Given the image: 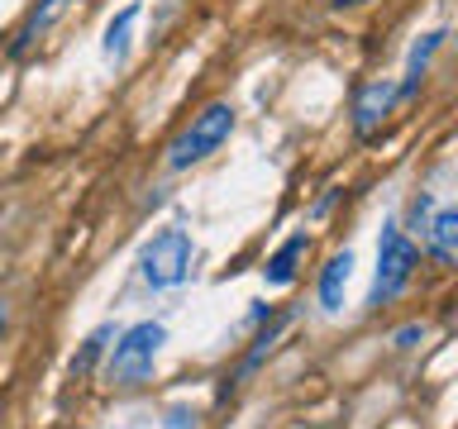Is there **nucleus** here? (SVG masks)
Returning <instances> with one entry per match:
<instances>
[{"label":"nucleus","mask_w":458,"mask_h":429,"mask_svg":"<svg viewBox=\"0 0 458 429\" xmlns=\"http://www.w3.org/2000/svg\"><path fill=\"white\" fill-rule=\"evenodd\" d=\"M429 210H435V196L429 191H420L411 200V234H420L425 239V224H429Z\"/></svg>","instance_id":"4468645a"},{"label":"nucleus","mask_w":458,"mask_h":429,"mask_svg":"<svg viewBox=\"0 0 458 429\" xmlns=\"http://www.w3.org/2000/svg\"><path fill=\"white\" fill-rule=\"evenodd\" d=\"M63 10H67V0H43L38 10H29V20L20 24V34H14V43H10V57H24L57 20H63Z\"/></svg>","instance_id":"1a4fd4ad"},{"label":"nucleus","mask_w":458,"mask_h":429,"mask_svg":"<svg viewBox=\"0 0 458 429\" xmlns=\"http://www.w3.org/2000/svg\"><path fill=\"white\" fill-rule=\"evenodd\" d=\"M5 324H10V310H5V300H0V339H5Z\"/></svg>","instance_id":"a211bd4d"},{"label":"nucleus","mask_w":458,"mask_h":429,"mask_svg":"<svg viewBox=\"0 0 458 429\" xmlns=\"http://www.w3.org/2000/svg\"><path fill=\"white\" fill-rule=\"evenodd\" d=\"M286 320H292V315H277V320H267V329H263V334L253 339V353L243 358V367H239V377H234V382H243V377H249V372H253L258 363H263V358H267V349H272V343H277V334L286 329Z\"/></svg>","instance_id":"ddd939ff"},{"label":"nucleus","mask_w":458,"mask_h":429,"mask_svg":"<svg viewBox=\"0 0 458 429\" xmlns=\"http://www.w3.org/2000/svg\"><path fill=\"white\" fill-rule=\"evenodd\" d=\"M191 263H196V243L186 229H163L153 234L148 243L139 248V277L153 286V291H172L191 277Z\"/></svg>","instance_id":"7ed1b4c3"},{"label":"nucleus","mask_w":458,"mask_h":429,"mask_svg":"<svg viewBox=\"0 0 458 429\" xmlns=\"http://www.w3.org/2000/svg\"><path fill=\"white\" fill-rule=\"evenodd\" d=\"M425 243H429V253H435L439 267L454 263V248H458V210H454V206H439L435 214H429Z\"/></svg>","instance_id":"6e6552de"},{"label":"nucleus","mask_w":458,"mask_h":429,"mask_svg":"<svg viewBox=\"0 0 458 429\" xmlns=\"http://www.w3.org/2000/svg\"><path fill=\"white\" fill-rule=\"evenodd\" d=\"M392 105H396V86L392 81H368L353 100V129L358 134H372V129L392 114Z\"/></svg>","instance_id":"39448f33"},{"label":"nucleus","mask_w":458,"mask_h":429,"mask_svg":"<svg viewBox=\"0 0 458 429\" xmlns=\"http://www.w3.org/2000/svg\"><path fill=\"white\" fill-rule=\"evenodd\" d=\"M353 5H363V0H335V10H353Z\"/></svg>","instance_id":"6ab92c4d"},{"label":"nucleus","mask_w":458,"mask_h":429,"mask_svg":"<svg viewBox=\"0 0 458 429\" xmlns=\"http://www.w3.org/2000/svg\"><path fill=\"white\" fill-rule=\"evenodd\" d=\"M163 343H167L163 320H139V324L120 329L114 343H110V358H106L110 386H120V391L143 386L153 377V363H157V353H163Z\"/></svg>","instance_id":"f257e3e1"},{"label":"nucleus","mask_w":458,"mask_h":429,"mask_svg":"<svg viewBox=\"0 0 458 429\" xmlns=\"http://www.w3.org/2000/svg\"><path fill=\"white\" fill-rule=\"evenodd\" d=\"M396 349H415V343H425V324H401L396 334H392Z\"/></svg>","instance_id":"2eb2a0df"},{"label":"nucleus","mask_w":458,"mask_h":429,"mask_svg":"<svg viewBox=\"0 0 458 429\" xmlns=\"http://www.w3.org/2000/svg\"><path fill=\"white\" fill-rule=\"evenodd\" d=\"M139 0H129V5L120 14H110V24H106V34H100V53H106V63L120 67L124 57H129V34H134V20H139Z\"/></svg>","instance_id":"9d476101"},{"label":"nucleus","mask_w":458,"mask_h":429,"mask_svg":"<svg viewBox=\"0 0 458 429\" xmlns=\"http://www.w3.org/2000/svg\"><path fill=\"white\" fill-rule=\"evenodd\" d=\"M167 429H196V410L191 406H172L167 410Z\"/></svg>","instance_id":"dca6fc26"},{"label":"nucleus","mask_w":458,"mask_h":429,"mask_svg":"<svg viewBox=\"0 0 458 429\" xmlns=\"http://www.w3.org/2000/svg\"><path fill=\"white\" fill-rule=\"evenodd\" d=\"M349 267H353V253L344 248V253H335L325 263V272H320V310H344V286H349Z\"/></svg>","instance_id":"9b49d317"},{"label":"nucleus","mask_w":458,"mask_h":429,"mask_svg":"<svg viewBox=\"0 0 458 429\" xmlns=\"http://www.w3.org/2000/svg\"><path fill=\"white\" fill-rule=\"evenodd\" d=\"M444 38H449V34H444V29H429V34H420V38L411 43V57H406V77H401L396 96H406V100H411L415 91H420V77H425L429 57H435V53L444 48Z\"/></svg>","instance_id":"0eeeda50"},{"label":"nucleus","mask_w":458,"mask_h":429,"mask_svg":"<svg viewBox=\"0 0 458 429\" xmlns=\"http://www.w3.org/2000/svg\"><path fill=\"white\" fill-rule=\"evenodd\" d=\"M415 267H420V248H415V239L396 220H386L382 234H377V272H372L368 306L382 310V306H392L396 296H406Z\"/></svg>","instance_id":"f03ea898"},{"label":"nucleus","mask_w":458,"mask_h":429,"mask_svg":"<svg viewBox=\"0 0 458 429\" xmlns=\"http://www.w3.org/2000/svg\"><path fill=\"white\" fill-rule=\"evenodd\" d=\"M114 334H120L114 324H100V329H91V334L81 339V349L72 353V363H67V372H72V377H91V372H96V363L106 358V349H110V339H114Z\"/></svg>","instance_id":"f8f14e48"},{"label":"nucleus","mask_w":458,"mask_h":429,"mask_svg":"<svg viewBox=\"0 0 458 429\" xmlns=\"http://www.w3.org/2000/svg\"><path fill=\"white\" fill-rule=\"evenodd\" d=\"M306 248H310V234L301 229V234H292V239H286L282 248L263 263V282L272 286V291H282V286H292V282H296V272H301V257H306Z\"/></svg>","instance_id":"423d86ee"},{"label":"nucleus","mask_w":458,"mask_h":429,"mask_svg":"<svg viewBox=\"0 0 458 429\" xmlns=\"http://www.w3.org/2000/svg\"><path fill=\"white\" fill-rule=\"evenodd\" d=\"M267 315H272V306H267V300H253V310H249V324H263Z\"/></svg>","instance_id":"f3484780"},{"label":"nucleus","mask_w":458,"mask_h":429,"mask_svg":"<svg viewBox=\"0 0 458 429\" xmlns=\"http://www.w3.org/2000/svg\"><path fill=\"white\" fill-rule=\"evenodd\" d=\"M229 134H234V105H229V100H215V105H206L177 139H172L167 167H172V172H186V167L206 163V157L220 148Z\"/></svg>","instance_id":"20e7f679"}]
</instances>
